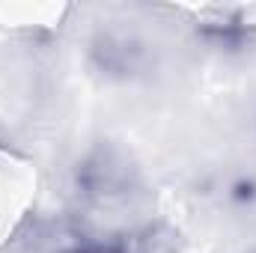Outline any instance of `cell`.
I'll use <instances>...</instances> for the list:
<instances>
[{
  "mask_svg": "<svg viewBox=\"0 0 256 253\" xmlns=\"http://www.w3.org/2000/svg\"><path fill=\"white\" fill-rule=\"evenodd\" d=\"M104 253H182V236L167 220H146L108 236Z\"/></svg>",
  "mask_w": 256,
  "mask_h": 253,
  "instance_id": "cell-2",
  "label": "cell"
},
{
  "mask_svg": "<svg viewBox=\"0 0 256 253\" xmlns=\"http://www.w3.org/2000/svg\"><path fill=\"white\" fill-rule=\"evenodd\" d=\"M90 57L102 74L126 80L140 72V66L146 60V45L140 36L126 33V30H102L90 42Z\"/></svg>",
  "mask_w": 256,
  "mask_h": 253,
  "instance_id": "cell-1",
  "label": "cell"
}]
</instances>
